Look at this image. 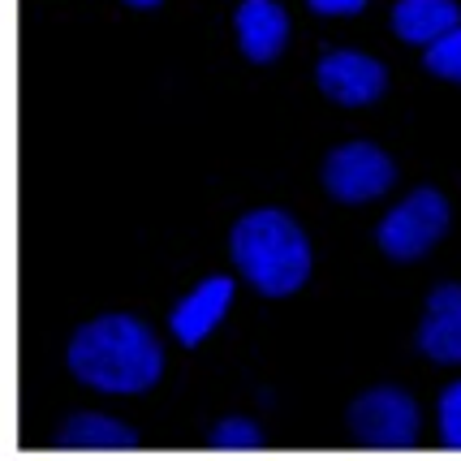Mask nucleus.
I'll list each match as a JSON object with an SVG mask.
<instances>
[{
  "mask_svg": "<svg viewBox=\"0 0 461 461\" xmlns=\"http://www.w3.org/2000/svg\"><path fill=\"white\" fill-rule=\"evenodd\" d=\"M69 371L100 393H147L160 380L164 354L156 337L130 315L82 323L69 341Z\"/></svg>",
  "mask_w": 461,
  "mask_h": 461,
  "instance_id": "f257e3e1",
  "label": "nucleus"
},
{
  "mask_svg": "<svg viewBox=\"0 0 461 461\" xmlns=\"http://www.w3.org/2000/svg\"><path fill=\"white\" fill-rule=\"evenodd\" d=\"M229 250H233L241 276L267 298H285L311 276V241L298 229V221L276 207H259L241 216L233 224Z\"/></svg>",
  "mask_w": 461,
  "mask_h": 461,
  "instance_id": "f03ea898",
  "label": "nucleus"
},
{
  "mask_svg": "<svg viewBox=\"0 0 461 461\" xmlns=\"http://www.w3.org/2000/svg\"><path fill=\"white\" fill-rule=\"evenodd\" d=\"M349 431L366 448H410L419 440V405L397 388H371L349 405Z\"/></svg>",
  "mask_w": 461,
  "mask_h": 461,
  "instance_id": "7ed1b4c3",
  "label": "nucleus"
},
{
  "mask_svg": "<svg viewBox=\"0 0 461 461\" xmlns=\"http://www.w3.org/2000/svg\"><path fill=\"white\" fill-rule=\"evenodd\" d=\"M444 229H448V203L436 190H414L402 207H393L384 216L375 241L393 259H419L440 241Z\"/></svg>",
  "mask_w": 461,
  "mask_h": 461,
  "instance_id": "20e7f679",
  "label": "nucleus"
},
{
  "mask_svg": "<svg viewBox=\"0 0 461 461\" xmlns=\"http://www.w3.org/2000/svg\"><path fill=\"white\" fill-rule=\"evenodd\" d=\"M393 177H397L393 160L371 142H345L323 160V185H328L332 199L341 203L380 199L384 190L393 185Z\"/></svg>",
  "mask_w": 461,
  "mask_h": 461,
  "instance_id": "39448f33",
  "label": "nucleus"
},
{
  "mask_svg": "<svg viewBox=\"0 0 461 461\" xmlns=\"http://www.w3.org/2000/svg\"><path fill=\"white\" fill-rule=\"evenodd\" d=\"M320 78V91L328 100L345 104V108H358V104H371L384 95L388 86V74L375 57H362V52H328L315 69Z\"/></svg>",
  "mask_w": 461,
  "mask_h": 461,
  "instance_id": "423d86ee",
  "label": "nucleus"
},
{
  "mask_svg": "<svg viewBox=\"0 0 461 461\" xmlns=\"http://www.w3.org/2000/svg\"><path fill=\"white\" fill-rule=\"evenodd\" d=\"M229 302H233V281L229 276H207V281L194 289V294H185L177 302V311H173V337L181 345H199L216 323L221 315L229 311Z\"/></svg>",
  "mask_w": 461,
  "mask_h": 461,
  "instance_id": "0eeeda50",
  "label": "nucleus"
},
{
  "mask_svg": "<svg viewBox=\"0 0 461 461\" xmlns=\"http://www.w3.org/2000/svg\"><path fill=\"white\" fill-rule=\"evenodd\" d=\"M419 345L427 358L461 362V285H440V289L427 298Z\"/></svg>",
  "mask_w": 461,
  "mask_h": 461,
  "instance_id": "6e6552de",
  "label": "nucleus"
},
{
  "mask_svg": "<svg viewBox=\"0 0 461 461\" xmlns=\"http://www.w3.org/2000/svg\"><path fill=\"white\" fill-rule=\"evenodd\" d=\"M285 35H289V18H285V9L276 0H241L238 43L255 65H267V60L281 57Z\"/></svg>",
  "mask_w": 461,
  "mask_h": 461,
  "instance_id": "1a4fd4ad",
  "label": "nucleus"
},
{
  "mask_svg": "<svg viewBox=\"0 0 461 461\" xmlns=\"http://www.w3.org/2000/svg\"><path fill=\"white\" fill-rule=\"evenodd\" d=\"M57 448H74V453H130L139 448V431L104 414H74L57 431Z\"/></svg>",
  "mask_w": 461,
  "mask_h": 461,
  "instance_id": "9d476101",
  "label": "nucleus"
},
{
  "mask_svg": "<svg viewBox=\"0 0 461 461\" xmlns=\"http://www.w3.org/2000/svg\"><path fill=\"white\" fill-rule=\"evenodd\" d=\"M457 26V0H397V9H393V31L405 43H436Z\"/></svg>",
  "mask_w": 461,
  "mask_h": 461,
  "instance_id": "9b49d317",
  "label": "nucleus"
},
{
  "mask_svg": "<svg viewBox=\"0 0 461 461\" xmlns=\"http://www.w3.org/2000/svg\"><path fill=\"white\" fill-rule=\"evenodd\" d=\"M212 448L216 453H259L263 448V436L255 422L246 419H224L216 431H212Z\"/></svg>",
  "mask_w": 461,
  "mask_h": 461,
  "instance_id": "f8f14e48",
  "label": "nucleus"
},
{
  "mask_svg": "<svg viewBox=\"0 0 461 461\" xmlns=\"http://www.w3.org/2000/svg\"><path fill=\"white\" fill-rule=\"evenodd\" d=\"M427 69L436 74V78H448V82H461V26L457 31H448L444 40L427 43Z\"/></svg>",
  "mask_w": 461,
  "mask_h": 461,
  "instance_id": "ddd939ff",
  "label": "nucleus"
},
{
  "mask_svg": "<svg viewBox=\"0 0 461 461\" xmlns=\"http://www.w3.org/2000/svg\"><path fill=\"white\" fill-rule=\"evenodd\" d=\"M440 440L444 448H457L461 453V380L448 384L440 393Z\"/></svg>",
  "mask_w": 461,
  "mask_h": 461,
  "instance_id": "4468645a",
  "label": "nucleus"
},
{
  "mask_svg": "<svg viewBox=\"0 0 461 461\" xmlns=\"http://www.w3.org/2000/svg\"><path fill=\"white\" fill-rule=\"evenodd\" d=\"M315 14H328V18H341V14H358L366 0H306Z\"/></svg>",
  "mask_w": 461,
  "mask_h": 461,
  "instance_id": "2eb2a0df",
  "label": "nucleus"
},
{
  "mask_svg": "<svg viewBox=\"0 0 461 461\" xmlns=\"http://www.w3.org/2000/svg\"><path fill=\"white\" fill-rule=\"evenodd\" d=\"M125 5H134V9H151V5H160V0H125Z\"/></svg>",
  "mask_w": 461,
  "mask_h": 461,
  "instance_id": "dca6fc26",
  "label": "nucleus"
}]
</instances>
